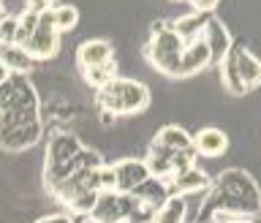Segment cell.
<instances>
[{"instance_id":"11","label":"cell","mask_w":261,"mask_h":223,"mask_svg":"<svg viewBox=\"0 0 261 223\" xmlns=\"http://www.w3.org/2000/svg\"><path fill=\"white\" fill-rule=\"evenodd\" d=\"M193 150L201 158H220L228 150V136L220 128H201L193 136Z\"/></svg>"},{"instance_id":"2","label":"cell","mask_w":261,"mask_h":223,"mask_svg":"<svg viewBox=\"0 0 261 223\" xmlns=\"http://www.w3.org/2000/svg\"><path fill=\"white\" fill-rule=\"evenodd\" d=\"M95 101L103 112H112L114 117H125V114H139L150 106V90L139 79L117 77L98 90Z\"/></svg>"},{"instance_id":"5","label":"cell","mask_w":261,"mask_h":223,"mask_svg":"<svg viewBox=\"0 0 261 223\" xmlns=\"http://www.w3.org/2000/svg\"><path fill=\"white\" fill-rule=\"evenodd\" d=\"M52 8H41L38 11L36 33H33L30 41L22 46L36 63L38 60H52V57L60 52V36H57V30H55V11Z\"/></svg>"},{"instance_id":"4","label":"cell","mask_w":261,"mask_h":223,"mask_svg":"<svg viewBox=\"0 0 261 223\" xmlns=\"http://www.w3.org/2000/svg\"><path fill=\"white\" fill-rule=\"evenodd\" d=\"M85 150V144L79 142L71 131H55L46 142V155H44V188H52L68 175L73 158Z\"/></svg>"},{"instance_id":"17","label":"cell","mask_w":261,"mask_h":223,"mask_svg":"<svg viewBox=\"0 0 261 223\" xmlns=\"http://www.w3.org/2000/svg\"><path fill=\"white\" fill-rule=\"evenodd\" d=\"M82 77H85V82L90 87H95V93H98V90L106 87L112 79H117V63H114V57H112V60H106L101 65H95V68L85 71Z\"/></svg>"},{"instance_id":"25","label":"cell","mask_w":261,"mask_h":223,"mask_svg":"<svg viewBox=\"0 0 261 223\" xmlns=\"http://www.w3.org/2000/svg\"><path fill=\"white\" fill-rule=\"evenodd\" d=\"M8 79V68H6V65L3 63H0V85H3V82Z\"/></svg>"},{"instance_id":"21","label":"cell","mask_w":261,"mask_h":223,"mask_svg":"<svg viewBox=\"0 0 261 223\" xmlns=\"http://www.w3.org/2000/svg\"><path fill=\"white\" fill-rule=\"evenodd\" d=\"M188 3H191V8L196 14H212L218 8L220 0H188Z\"/></svg>"},{"instance_id":"20","label":"cell","mask_w":261,"mask_h":223,"mask_svg":"<svg viewBox=\"0 0 261 223\" xmlns=\"http://www.w3.org/2000/svg\"><path fill=\"white\" fill-rule=\"evenodd\" d=\"M14 36H16V16L6 14L3 19H0V46L14 44Z\"/></svg>"},{"instance_id":"13","label":"cell","mask_w":261,"mask_h":223,"mask_svg":"<svg viewBox=\"0 0 261 223\" xmlns=\"http://www.w3.org/2000/svg\"><path fill=\"white\" fill-rule=\"evenodd\" d=\"M152 144L179 153V150H188V147H193V136L188 134L185 128H179V126H163L158 134L152 136Z\"/></svg>"},{"instance_id":"3","label":"cell","mask_w":261,"mask_h":223,"mask_svg":"<svg viewBox=\"0 0 261 223\" xmlns=\"http://www.w3.org/2000/svg\"><path fill=\"white\" fill-rule=\"evenodd\" d=\"M185 52V41L171 30V22H155L152 36L144 46V57L155 71H161L163 77L179 79V60Z\"/></svg>"},{"instance_id":"8","label":"cell","mask_w":261,"mask_h":223,"mask_svg":"<svg viewBox=\"0 0 261 223\" xmlns=\"http://www.w3.org/2000/svg\"><path fill=\"white\" fill-rule=\"evenodd\" d=\"M201 38H204V44H207V49H210V60L215 65H220V60L228 55V49H231V44H234L228 28L220 19H215V16H210V19H207Z\"/></svg>"},{"instance_id":"22","label":"cell","mask_w":261,"mask_h":223,"mask_svg":"<svg viewBox=\"0 0 261 223\" xmlns=\"http://www.w3.org/2000/svg\"><path fill=\"white\" fill-rule=\"evenodd\" d=\"M36 223H76L73 220L71 212H52V215H44V218H38Z\"/></svg>"},{"instance_id":"1","label":"cell","mask_w":261,"mask_h":223,"mask_svg":"<svg viewBox=\"0 0 261 223\" xmlns=\"http://www.w3.org/2000/svg\"><path fill=\"white\" fill-rule=\"evenodd\" d=\"M204 215L218 223H258L261 191L248 171L226 169L204 191Z\"/></svg>"},{"instance_id":"7","label":"cell","mask_w":261,"mask_h":223,"mask_svg":"<svg viewBox=\"0 0 261 223\" xmlns=\"http://www.w3.org/2000/svg\"><path fill=\"white\" fill-rule=\"evenodd\" d=\"M210 183H212V177L207 171L199 166H191V169H185V171L171 177L166 183V191H169V196H182V199H188L193 193H204L210 188Z\"/></svg>"},{"instance_id":"29","label":"cell","mask_w":261,"mask_h":223,"mask_svg":"<svg viewBox=\"0 0 261 223\" xmlns=\"http://www.w3.org/2000/svg\"><path fill=\"white\" fill-rule=\"evenodd\" d=\"M0 3H3V0H0Z\"/></svg>"},{"instance_id":"16","label":"cell","mask_w":261,"mask_h":223,"mask_svg":"<svg viewBox=\"0 0 261 223\" xmlns=\"http://www.w3.org/2000/svg\"><path fill=\"white\" fill-rule=\"evenodd\" d=\"M207 19H210L207 14H196V11H191V14H185V16H179V19L171 22V30H174L177 36L185 41V44H191V41L201 38Z\"/></svg>"},{"instance_id":"26","label":"cell","mask_w":261,"mask_h":223,"mask_svg":"<svg viewBox=\"0 0 261 223\" xmlns=\"http://www.w3.org/2000/svg\"><path fill=\"white\" fill-rule=\"evenodd\" d=\"M3 16H6V6L0 3V19H3Z\"/></svg>"},{"instance_id":"24","label":"cell","mask_w":261,"mask_h":223,"mask_svg":"<svg viewBox=\"0 0 261 223\" xmlns=\"http://www.w3.org/2000/svg\"><path fill=\"white\" fill-rule=\"evenodd\" d=\"M114 120H117V117H114L112 112H103L101 109V122H103V126H114Z\"/></svg>"},{"instance_id":"30","label":"cell","mask_w":261,"mask_h":223,"mask_svg":"<svg viewBox=\"0 0 261 223\" xmlns=\"http://www.w3.org/2000/svg\"><path fill=\"white\" fill-rule=\"evenodd\" d=\"M258 223H261V220H258Z\"/></svg>"},{"instance_id":"15","label":"cell","mask_w":261,"mask_h":223,"mask_svg":"<svg viewBox=\"0 0 261 223\" xmlns=\"http://www.w3.org/2000/svg\"><path fill=\"white\" fill-rule=\"evenodd\" d=\"M0 63L8 68V73H22V77H28L33 71V65H36V60L22 46H14V44L0 46Z\"/></svg>"},{"instance_id":"10","label":"cell","mask_w":261,"mask_h":223,"mask_svg":"<svg viewBox=\"0 0 261 223\" xmlns=\"http://www.w3.org/2000/svg\"><path fill=\"white\" fill-rule=\"evenodd\" d=\"M234 60H237V71H240V82L245 90H256L261 85V60L250 52L248 46L237 44L234 41Z\"/></svg>"},{"instance_id":"28","label":"cell","mask_w":261,"mask_h":223,"mask_svg":"<svg viewBox=\"0 0 261 223\" xmlns=\"http://www.w3.org/2000/svg\"><path fill=\"white\" fill-rule=\"evenodd\" d=\"M169 3H182V0H169Z\"/></svg>"},{"instance_id":"23","label":"cell","mask_w":261,"mask_h":223,"mask_svg":"<svg viewBox=\"0 0 261 223\" xmlns=\"http://www.w3.org/2000/svg\"><path fill=\"white\" fill-rule=\"evenodd\" d=\"M57 6V0H28V8H36V11H41V8H52Z\"/></svg>"},{"instance_id":"9","label":"cell","mask_w":261,"mask_h":223,"mask_svg":"<svg viewBox=\"0 0 261 223\" xmlns=\"http://www.w3.org/2000/svg\"><path fill=\"white\" fill-rule=\"evenodd\" d=\"M112 57H114V46L106 38H90V41H82L76 46V65L82 73L106 63V60H112Z\"/></svg>"},{"instance_id":"12","label":"cell","mask_w":261,"mask_h":223,"mask_svg":"<svg viewBox=\"0 0 261 223\" xmlns=\"http://www.w3.org/2000/svg\"><path fill=\"white\" fill-rule=\"evenodd\" d=\"M207 65H212L210 49H207V44H204V38H196V41H191V44H185L182 60H179V79L193 77V73L204 71Z\"/></svg>"},{"instance_id":"19","label":"cell","mask_w":261,"mask_h":223,"mask_svg":"<svg viewBox=\"0 0 261 223\" xmlns=\"http://www.w3.org/2000/svg\"><path fill=\"white\" fill-rule=\"evenodd\" d=\"M52 11H55V30H57V36L71 33L73 28H76V22H79V8H76V6H71V3H57Z\"/></svg>"},{"instance_id":"18","label":"cell","mask_w":261,"mask_h":223,"mask_svg":"<svg viewBox=\"0 0 261 223\" xmlns=\"http://www.w3.org/2000/svg\"><path fill=\"white\" fill-rule=\"evenodd\" d=\"M38 24V11L36 8H24V11L16 16V36H14V46H24L30 41V36L36 33Z\"/></svg>"},{"instance_id":"14","label":"cell","mask_w":261,"mask_h":223,"mask_svg":"<svg viewBox=\"0 0 261 223\" xmlns=\"http://www.w3.org/2000/svg\"><path fill=\"white\" fill-rule=\"evenodd\" d=\"M185 218H188V199L169 196L161 207H155L150 223H185Z\"/></svg>"},{"instance_id":"27","label":"cell","mask_w":261,"mask_h":223,"mask_svg":"<svg viewBox=\"0 0 261 223\" xmlns=\"http://www.w3.org/2000/svg\"><path fill=\"white\" fill-rule=\"evenodd\" d=\"M201 223H218V220H212V218H204Z\"/></svg>"},{"instance_id":"6","label":"cell","mask_w":261,"mask_h":223,"mask_svg":"<svg viewBox=\"0 0 261 223\" xmlns=\"http://www.w3.org/2000/svg\"><path fill=\"white\" fill-rule=\"evenodd\" d=\"M112 171H114V191L117 193H134L139 185L150 180L147 163L139 158H122L112 163Z\"/></svg>"}]
</instances>
